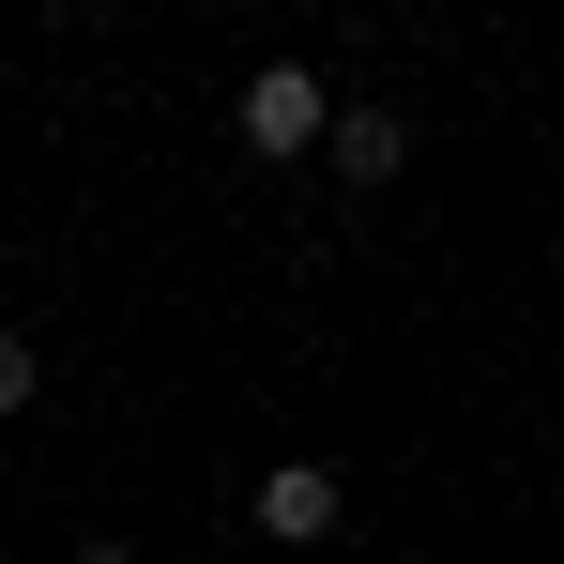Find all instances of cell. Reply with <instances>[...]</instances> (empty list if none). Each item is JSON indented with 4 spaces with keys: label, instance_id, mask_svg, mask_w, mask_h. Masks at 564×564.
<instances>
[{
    "label": "cell",
    "instance_id": "1",
    "mask_svg": "<svg viewBox=\"0 0 564 564\" xmlns=\"http://www.w3.org/2000/svg\"><path fill=\"white\" fill-rule=\"evenodd\" d=\"M245 153H336V107H321V77H305V62H260V77H245Z\"/></svg>",
    "mask_w": 564,
    "mask_h": 564
},
{
    "label": "cell",
    "instance_id": "2",
    "mask_svg": "<svg viewBox=\"0 0 564 564\" xmlns=\"http://www.w3.org/2000/svg\"><path fill=\"white\" fill-rule=\"evenodd\" d=\"M336 519H351V488H336V473H321V458H290V473H260V534H275V550H321Z\"/></svg>",
    "mask_w": 564,
    "mask_h": 564
},
{
    "label": "cell",
    "instance_id": "3",
    "mask_svg": "<svg viewBox=\"0 0 564 564\" xmlns=\"http://www.w3.org/2000/svg\"><path fill=\"white\" fill-rule=\"evenodd\" d=\"M336 169H351V184H397V169H412V122H397V107H336Z\"/></svg>",
    "mask_w": 564,
    "mask_h": 564
},
{
    "label": "cell",
    "instance_id": "4",
    "mask_svg": "<svg viewBox=\"0 0 564 564\" xmlns=\"http://www.w3.org/2000/svg\"><path fill=\"white\" fill-rule=\"evenodd\" d=\"M31 397H46V367H31V336H0V427H15Z\"/></svg>",
    "mask_w": 564,
    "mask_h": 564
},
{
    "label": "cell",
    "instance_id": "5",
    "mask_svg": "<svg viewBox=\"0 0 564 564\" xmlns=\"http://www.w3.org/2000/svg\"><path fill=\"white\" fill-rule=\"evenodd\" d=\"M62 564H138V550H122V534H93V550H62Z\"/></svg>",
    "mask_w": 564,
    "mask_h": 564
}]
</instances>
